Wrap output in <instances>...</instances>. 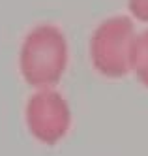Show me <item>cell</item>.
<instances>
[{"label":"cell","instance_id":"5b68a950","mask_svg":"<svg viewBox=\"0 0 148 156\" xmlns=\"http://www.w3.org/2000/svg\"><path fill=\"white\" fill-rule=\"evenodd\" d=\"M128 6L139 21H148V0H128Z\"/></svg>","mask_w":148,"mask_h":156},{"label":"cell","instance_id":"7a4b0ae2","mask_svg":"<svg viewBox=\"0 0 148 156\" xmlns=\"http://www.w3.org/2000/svg\"><path fill=\"white\" fill-rule=\"evenodd\" d=\"M135 28L126 15L103 19L90 36V58L105 77H124L131 70V49Z\"/></svg>","mask_w":148,"mask_h":156},{"label":"cell","instance_id":"3957f363","mask_svg":"<svg viewBox=\"0 0 148 156\" xmlns=\"http://www.w3.org/2000/svg\"><path fill=\"white\" fill-rule=\"evenodd\" d=\"M25 122L30 136L43 145H56L71 126V109L67 100L54 88L34 90L25 105Z\"/></svg>","mask_w":148,"mask_h":156},{"label":"cell","instance_id":"6da1fadb","mask_svg":"<svg viewBox=\"0 0 148 156\" xmlns=\"http://www.w3.org/2000/svg\"><path fill=\"white\" fill-rule=\"evenodd\" d=\"M67 66V41L64 32L51 23L36 25L26 32L19 49V70L28 85L53 88Z\"/></svg>","mask_w":148,"mask_h":156},{"label":"cell","instance_id":"277c9868","mask_svg":"<svg viewBox=\"0 0 148 156\" xmlns=\"http://www.w3.org/2000/svg\"><path fill=\"white\" fill-rule=\"evenodd\" d=\"M131 70L135 72L137 79L148 87V30H143L135 36L131 49Z\"/></svg>","mask_w":148,"mask_h":156}]
</instances>
